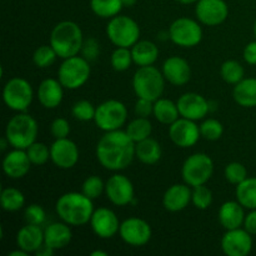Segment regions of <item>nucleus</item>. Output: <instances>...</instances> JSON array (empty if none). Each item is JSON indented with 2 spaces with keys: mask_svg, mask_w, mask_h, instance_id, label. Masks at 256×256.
I'll list each match as a JSON object with an SVG mask.
<instances>
[{
  "mask_svg": "<svg viewBox=\"0 0 256 256\" xmlns=\"http://www.w3.org/2000/svg\"><path fill=\"white\" fill-rule=\"evenodd\" d=\"M135 144L136 142L126 132L120 129L106 132L98 142L96 158L105 169L112 172L124 170L135 158Z\"/></svg>",
  "mask_w": 256,
  "mask_h": 256,
  "instance_id": "1",
  "label": "nucleus"
},
{
  "mask_svg": "<svg viewBox=\"0 0 256 256\" xmlns=\"http://www.w3.org/2000/svg\"><path fill=\"white\" fill-rule=\"evenodd\" d=\"M55 209L60 219L72 226L86 224L94 214L92 200L82 192H66L62 195L58 199Z\"/></svg>",
  "mask_w": 256,
  "mask_h": 256,
  "instance_id": "2",
  "label": "nucleus"
},
{
  "mask_svg": "<svg viewBox=\"0 0 256 256\" xmlns=\"http://www.w3.org/2000/svg\"><path fill=\"white\" fill-rule=\"evenodd\" d=\"M84 38L79 25L74 22H62L50 34V45L62 59L75 56L82 49Z\"/></svg>",
  "mask_w": 256,
  "mask_h": 256,
  "instance_id": "3",
  "label": "nucleus"
},
{
  "mask_svg": "<svg viewBox=\"0 0 256 256\" xmlns=\"http://www.w3.org/2000/svg\"><path fill=\"white\" fill-rule=\"evenodd\" d=\"M9 145L14 149L26 150L38 136V122L28 114H18L9 120L5 130Z\"/></svg>",
  "mask_w": 256,
  "mask_h": 256,
  "instance_id": "4",
  "label": "nucleus"
},
{
  "mask_svg": "<svg viewBox=\"0 0 256 256\" xmlns=\"http://www.w3.org/2000/svg\"><path fill=\"white\" fill-rule=\"evenodd\" d=\"M132 88L138 98L156 102L164 92V75L152 65L140 66L132 78Z\"/></svg>",
  "mask_w": 256,
  "mask_h": 256,
  "instance_id": "5",
  "label": "nucleus"
},
{
  "mask_svg": "<svg viewBox=\"0 0 256 256\" xmlns=\"http://www.w3.org/2000/svg\"><path fill=\"white\" fill-rule=\"evenodd\" d=\"M106 34L110 42L116 46L130 48L139 42L140 28L132 18L116 15L110 19L106 26Z\"/></svg>",
  "mask_w": 256,
  "mask_h": 256,
  "instance_id": "6",
  "label": "nucleus"
},
{
  "mask_svg": "<svg viewBox=\"0 0 256 256\" xmlns=\"http://www.w3.org/2000/svg\"><path fill=\"white\" fill-rule=\"evenodd\" d=\"M90 76L89 60L84 56H75L64 59L60 65L58 78L65 89L75 90L82 88Z\"/></svg>",
  "mask_w": 256,
  "mask_h": 256,
  "instance_id": "7",
  "label": "nucleus"
},
{
  "mask_svg": "<svg viewBox=\"0 0 256 256\" xmlns=\"http://www.w3.org/2000/svg\"><path fill=\"white\" fill-rule=\"evenodd\" d=\"M214 172V162L209 155L204 152H196L185 160L182 165V179L189 186L205 185Z\"/></svg>",
  "mask_w": 256,
  "mask_h": 256,
  "instance_id": "8",
  "label": "nucleus"
},
{
  "mask_svg": "<svg viewBox=\"0 0 256 256\" xmlns=\"http://www.w3.org/2000/svg\"><path fill=\"white\" fill-rule=\"evenodd\" d=\"M126 106L119 100H108L96 108L95 124L98 128L106 132L119 130L126 122Z\"/></svg>",
  "mask_w": 256,
  "mask_h": 256,
  "instance_id": "9",
  "label": "nucleus"
},
{
  "mask_svg": "<svg viewBox=\"0 0 256 256\" xmlns=\"http://www.w3.org/2000/svg\"><path fill=\"white\" fill-rule=\"evenodd\" d=\"M2 99L8 108L15 112H24L32 102V88L22 78H12L5 84Z\"/></svg>",
  "mask_w": 256,
  "mask_h": 256,
  "instance_id": "10",
  "label": "nucleus"
},
{
  "mask_svg": "<svg viewBox=\"0 0 256 256\" xmlns=\"http://www.w3.org/2000/svg\"><path fill=\"white\" fill-rule=\"evenodd\" d=\"M169 38L179 46L192 48L202 42V29L195 20L179 18L170 25Z\"/></svg>",
  "mask_w": 256,
  "mask_h": 256,
  "instance_id": "11",
  "label": "nucleus"
},
{
  "mask_svg": "<svg viewBox=\"0 0 256 256\" xmlns=\"http://www.w3.org/2000/svg\"><path fill=\"white\" fill-rule=\"evenodd\" d=\"M120 236L132 246H142L152 239V228L145 220L130 218L120 224Z\"/></svg>",
  "mask_w": 256,
  "mask_h": 256,
  "instance_id": "12",
  "label": "nucleus"
},
{
  "mask_svg": "<svg viewBox=\"0 0 256 256\" xmlns=\"http://www.w3.org/2000/svg\"><path fill=\"white\" fill-rule=\"evenodd\" d=\"M200 126L194 120L180 118L169 128V136L175 145L180 148L194 146L200 138Z\"/></svg>",
  "mask_w": 256,
  "mask_h": 256,
  "instance_id": "13",
  "label": "nucleus"
},
{
  "mask_svg": "<svg viewBox=\"0 0 256 256\" xmlns=\"http://www.w3.org/2000/svg\"><path fill=\"white\" fill-rule=\"evenodd\" d=\"M105 192L110 202L118 206L132 204L134 200V186L126 176L115 174L105 184Z\"/></svg>",
  "mask_w": 256,
  "mask_h": 256,
  "instance_id": "14",
  "label": "nucleus"
},
{
  "mask_svg": "<svg viewBox=\"0 0 256 256\" xmlns=\"http://www.w3.org/2000/svg\"><path fill=\"white\" fill-rule=\"evenodd\" d=\"M250 232L240 228L228 230L222 239V249L228 256H246L252 249Z\"/></svg>",
  "mask_w": 256,
  "mask_h": 256,
  "instance_id": "15",
  "label": "nucleus"
},
{
  "mask_svg": "<svg viewBox=\"0 0 256 256\" xmlns=\"http://www.w3.org/2000/svg\"><path fill=\"white\" fill-rule=\"evenodd\" d=\"M195 12L200 22L215 26L226 20L229 8L224 0H199L196 2Z\"/></svg>",
  "mask_w": 256,
  "mask_h": 256,
  "instance_id": "16",
  "label": "nucleus"
},
{
  "mask_svg": "<svg viewBox=\"0 0 256 256\" xmlns=\"http://www.w3.org/2000/svg\"><path fill=\"white\" fill-rule=\"evenodd\" d=\"M50 159L60 169H70L79 160V149L68 138L56 139L50 146Z\"/></svg>",
  "mask_w": 256,
  "mask_h": 256,
  "instance_id": "17",
  "label": "nucleus"
},
{
  "mask_svg": "<svg viewBox=\"0 0 256 256\" xmlns=\"http://www.w3.org/2000/svg\"><path fill=\"white\" fill-rule=\"evenodd\" d=\"M176 104L180 116L194 120V122L206 116L210 110V104L206 102V99L196 92H186L182 95Z\"/></svg>",
  "mask_w": 256,
  "mask_h": 256,
  "instance_id": "18",
  "label": "nucleus"
},
{
  "mask_svg": "<svg viewBox=\"0 0 256 256\" xmlns=\"http://www.w3.org/2000/svg\"><path fill=\"white\" fill-rule=\"evenodd\" d=\"M90 225L92 232L102 239H110L120 229L116 214L108 208H100L95 210L90 219Z\"/></svg>",
  "mask_w": 256,
  "mask_h": 256,
  "instance_id": "19",
  "label": "nucleus"
},
{
  "mask_svg": "<svg viewBox=\"0 0 256 256\" xmlns=\"http://www.w3.org/2000/svg\"><path fill=\"white\" fill-rule=\"evenodd\" d=\"M162 75L172 85H185L192 78L189 62L180 56H170L162 65Z\"/></svg>",
  "mask_w": 256,
  "mask_h": 256,
  "instance_id": "20",
  "label": "nucleus"
},
{
  "mask_svg": "<svg viewBox=\"0 0 256 256\" xmlns=\"http://www.w3.org/2000/svg\"><path fill=\"white\" fill-rule=\"evenodd\" d=\"M30 162L26 150L14 149L8 152L2 160V170L12 179H22L29 172Z\"/></svg>",
  "mask_w": 256,
  "mask_h": 256,
  "instance_id": "21",
  "label": "nucleus"
},
{
  "mask_svg": "<svg viewBox=\"0 0 256 256\" xmlns=\"http://www.w3.org/2000/svg\"><path fill=\"white\" fill-rule=\"evenodd\" d=\"M192 192L189 185L175 184L166 190L162 198V204L165 209L172 212H178L184 210L192 202Z\"/></svg>",
  "mask_w": 256,
  "mask_h": 256,
  "instance_id": "22",
  "label": "nucleus"
},
{
  "mask_svg": "<svg viewBox=\"0 0 256 256\" xmlns=\"http://www.w3.org/2000/svg\"><path fill=\"white\" fill-rule=\"evenodd\" d=\"M62 85L59 80L45 79L38 89V99L46 109H55L62 102Z\"/></svg>",
  "mask_w": 256,
  "mask_h": 256,
  "instance_id": "23",
  "label": "nucleus"
},
{
  "mask_svg": "<svg viewBox=\"0 0 256 256\" xmlns=\"http://www.w3.org/2000/svg\"><path fill=\"white\" fill-rule=\"evenodd\" d=\"M44 244V232L40 225L28 224L16 234V245L26 252H35Z\"/></svg>",
  "mask_w": 256,
  "mask_h": 256,
  "instance_id": "24",
  "label": "nucleus"
},
{
  "mask_svg": "<svg viewBox=\"0 0 256 256\" xmlns=\"http://www.w3.org/2000/svg\"><path fill=\"white\" fill-rule=\"evenodd\" d=\"M69 224L66 222H54L46 226L44 230V242L49 245L52 249L59 250L64 249L65 246L70 244L72 238V232L70 228L68 226Z\"/></svg>",
  "mask_w": 256,
  "mask_h": 256,
  "instance_id": "25",
  "label": "nucleus"
},
{
  "mask_svg": "<svg viewBox=\"0 0 256 256\" xmlns=\"http://www.w3.org/2000/svg\"><path fill=\"white\" fill-rule=\"evenodd\" d=\"M239 202H226L219 210V222L226 230L238 229L244 224L245 214Z\"/></svg>",
  "mask_w": 256,
  "mask_h": 256,
  "instance_id": "26",
  "label": "nucleus"
},
{
  "mask_svg": "<svg viewBox=\"0 0 256 256\" xmlns=\"http://www.w3.org/2000/svg\"><path fill=\"white\" fill-rule=\"evenodd\" d=\"M132 60L139 66H149L156 62L159 56V49L156 45L149 40L138 42L134 46H132Z\"/></svg>",
  "mask_w": 256,
  "mask_h": 256,
  "instance_id": "27",
  "label": "nucleus"
},
{
  "mask_svg": "<svg viewBox=\"0 0 256 256\" xmlns=\"http://www.w3.org/2000/svg\"><path fill=\"white\" fill-rule=\"evenodd\" d=\"M235 102L244 108L256 106V78L242 79L235 84L234 92Z\"/></svg>",
  "mask_w": 256,
  "mask_h": 256,
  "instance_id": "28",
  "label": "nucleus"
},
{
  "mask_svg": "<svg viewBox=\"0 0 256 256\" xmlns=\"http://www.w3.org/2000/svg\"><path fill=\"white\" fill-rule=\"evenodd\" d=\"M135 156L144 164H156L162 158V148L156 140L148 138L135 144Z\"/></svg>",
  "mask_w": 256,
  "mask_h": 256,
  "instance_id": "29",
  "label": "nucleus"
},
{
  "mask_svg": "<svg viewBox=\"0 0 256 256\" xmlns=\"http://www.w3.org/2000/svg\"><path fill=\"white\" fill-rule=\"evenodd\" d=\"M179 115L178 104L172 102V100L158 99L156 102H154V116L162 124L172 125L179 119Z\"/></svg>",
  "mask_w": 256,
  "mask_h": 256,
  "instance_id": "30",
  "label": "nucleus"
},
{
  "mask_svg": "<svg viewBox=\"0 0 256 256\" xmlns=\"http://www.w3.org/2000/svg\"><path fill=\"white\" fill-rule=\"evenodd\" d=\"M236 199L246 209H256V178H246L236 185Z\"/></svg>",
  "mask_w": 256,
  "mask_h": 256,
  "instance_id": "31",
  "label": "nucleus"
},
{
  "mask_svg": "<svg viewBox=\"0 0 256 256\" xmlns=\"http://www.w3.org/2000/svg\"><path fill=\"white\" fill-rule=\"evenodd\" d=\"M124 4L122 0H92L90 8L94 12L95 15L104 19H112L116 16L122 9Z\"/></svg>",
  "mask_w": 256,
  "mask_h": 256,
  "instance_id": "32",
  "label": "nucleus"
},
{
  "mask_svg": "<svg viewBox=\"0 0 256 256\" xmlns=\"http://www.w3.org/2000/svg\"><path fill=\"white\" fill-rule=\"evenodd\" d=\"M125 132L135 142H139L150 138V134L152 132V122L148 120V118L138 116L136 119H134L128 125Z\"/></svg>",
  "mask_w": 256,
  "mask_h": 256,
  "instance_id": "33",
  "label": "nucleus"
},
{
  "mask_svg": "<svg viewBox=\"0 0 256 256\" xmlns=\"http://www.w3.org/2000/svg\"><path fill=\"white\" fill-rule=\"evenodd\" d=\"M2 206L5 212H18L25 204V198L20 190L15 188H6L2 192Z\"/></svg>",
  "mask_w": 256,
  "mask_h": 256,
  "instance_id": "34",
  "label": "nucleus"
},
{
  "mask_svg": "<svg viewBox=\"0 0 256 256\" xmlns=\"http://www.w3.org/2000/svg\"><path fill=\"white\" fill-rule=\"evenodd\" d=\"M220 74L228 84H238L244 79V68L236 60H228L222 65Z\"/></svg>",
  "mask_w": 256,
  "mask_h": 256,
  "instance_id": "35",
  "label": "nucleus"
},
{
  "mask_svg": "<svg viewBox=\"0 0 256 256\" xmlns=\"http://www.w3.org/2000/svg\"><path fill=\"white\" fill-rule=\"evenodd\" d=\"M112 66L114 68L116 72H125L130 68L132 60V50H129V48H119L114 50V52L112 54Z\"/></svg>",
  "mask_w": 256,
  "mask_h": 256,
  "instance_id": "36",
  "label": "nucleus"
},
{
  "mask_svg": "<svg viewBox=\"0 0 256 256\" xmlns=\"http://www.w3.org/2000/svg\"><path fill=\"white\" fill-rule=\"evenodd\" d=\"M56 56V52L52 49V45H42V46H39L35 50L34 55H32V62H34V64L38 68L44 69V68H48L52 64H54Z\"/></svg>",
  "mask_w": 256,
  "mask_h": 256,
  "instance_id": "37",
  "label": "nucleus"
},
{
  "mask_svg": "<svg viewBox=\"0 0 256 256\" xmlns=\"http://www.w3.org/2000/svg\"><path fill=\"white\" fill-rule=\"evenodd\" d=\"M28 156L34 165H42L50 159V149L44 142H32L26 149Z\"/></svg>",
  "mask_w": 256,
  "mask_h": 256,
  "instance_id": "38",
  "label": "nucleus"
},
{
  "mask_svg": "<svg viewBox=\"0 0 256 256\" xmlns=\"http://www.w3.org/2000/svg\"><path fill=\"white\" fill-rule=\"evenodd\" d=\"M224 132V128L220 122L216 119H208L200 125V134L204 139L210 140V142H215V140L220 139Z\"/></svg>",
  "mask_w": 256,
  "mask_h": 256,
  "instance_id": "39",
  "label": "nucleus"
},
{
  "mask_svg": "<svg viewBox=\"0 0 256 256\" xmlns=\"http://www.w3.org/2000/svg\"><path fill=\"white\" fill-rule=\"evenodd\" d=\"M192 204L195 205V208L200 210H205L210 206V204L212 202V192L209 188H206L205 185H199V186H195L192 190Z\"/></svg>",
  "mask_w": 256,
  "mask_h": 256,
  "instance_id": "40",
  "label": "nucleus"
},
{
  "mask_svg": "<svg viewBox=\"0 0 256 256\" xmlns=\"http://www.w3.org/2000/svg\"><path fill=\"white\" fill-rule=\"evenodd\" d=\"M72 115L76 120L80 122H90L95 118V112H96V108L88 100H80V102H75L72 110Z\"/></svg>",
  "mask_w": 256,
  "mask_h": 256,
  "instance_id": "41",
  "label": "nucleus"
},
{
  "mask_svg": "<svg viewBox=\"0 0 256 256\" xmlns=\"http://www.w3.org/2000/svg\"><path fill=\"white\" fill-rule=\"evenodd\" d=\"M105 190V185L99 176H89L82 184V194L86 195L92 200L98 199Z\"/></svg>",
  "mask_w": 256,
  "mask_h": 256,
  "instance_id": "42",
  "label": "nucleus"
},
{
  "mask_svg": "<svg viewBox=\"0 0 256 256\" xmlns=\"http://www.w3.org/2000/svg\"><path fill=\"white\" fill-rule=\"evenodd\" d=\"M225 178L232 184L239 185L248 178L246 168L240 162H230L225 168Z\"/></svg>",
  "mask_w": 256,
  "mask_h": 256,
  "instance_id": "43",
  "label": "nucleus"
},
{
  "mask_svg": "<svg viewBox=\"0 0 256 256\" xmlns=\"http://www.w3.org/2000/svg\"><path fill=\"white\" fill-rule=\"evenodd\" d=\"M24 216H25V222H26L28 224L42 225L44 224L46 214H45V210L42 209L40 205L32 204L25 209Z\"/></svg>",
  "mask_w": 256,
  "mask_h": 256,
  "instance_id": "44",
  "label": "nucleus"
},
{
  "mask_svg": "<svg viewBox=\"0 0 256 256\" xmlns=\"http://www.w3.org/2000/svg\"><path fill=\"white\" fill-rule=\"evenodd\" d=\"M50 130H52V134L55 139H64V138H68V135H69L70 125L66 119L58 118V119H55L52 122Z\"/></svg>",
  "mask_w": 256,
  "mask_h": 256,
  "instance_id": "45",
  "label": "nucleus"
},
{
  "mask_svg": "<svg viewBox=\"0 0 256 256\" xmlns=\"http://www.w3.org/2000/svg\"><path fill=\"white\" fill-rule=\"evenodd\" d=\"M100 48H99V42L94 39V38H89L84 42L82 44V56L85 58L89 62H92V60L96 59V56L99 55Z\"/></svg>",
  "mask_w": 256,
  "mask_h": 256,
  "instance_id": "46",
  "label": "nucleus"
},
{
  "mask_svg": "<svg viewBox=\"0 0 256 256\" xmlns=\"http://www.w3.org/2000/svg\"><path fill=\"white\" fill-rule=\"evenodd\" d=\"M154 102L148 99H142L139 98L135 104V112H136L138 116L140 118H148L150 116V114H154Z\"/></svg>",
  "mask_w": 256,
  "mask_h": 256,
  "instance_id": "47",
  "label": "nucleus"
},
{
  "mask_svg": "<svg viewBox=\"0 0 256 256\" xmlns=\"http://www.w3.org/2000/svg\"><path fill=\"white\" fill-rule=\"evenodd\" d=\"M244 59L248 64L256 65V42H252L245 46Z\"/></svg>",
  "mask_w": 256,
  "mask_h": 256,
  "instance_id": "48",
  "label": "nucleus"
},
{
  "mask_svg": "<svg viewBox=\"0 0 256 256\" xmlns=\"http://www.w3.org/2000/svg\"><path fill=\"white\" fill-rule=\"evenodd\" d=\"M244 226L246 232H249L252 235H256V209L245 216Z\"/></svg>",
  "mask_w": 256,
  "mask_h": 256,
  "instance_id": "49",
  "label": "nucleus"
},
{
  "mask_svg": "<svg viewBox=\"0 0 256 256\" xmlns=\"http://www.w3.org/2000/svg\"><path fill=\"white\" fill-rule=\"evenodd\" d=\"M54 252H55L54 249H52L49 245H46L44 242V244H42V246L35 252V254H36V256H52L54 255Z\"/></svg>",
  "mask_w": 256,
  "mask_h": 256,
  "instance_id": "50",
  "label": "nucleus"
},
{
  "mask_svg": "<svg viewBox=\"0 0 256 256\" xmlns=\"http://www.w3.org/2000/svg\"><path fill=\"white\" fill-rule=\"evenodd\" d=\"M29 252H26L25 250L19 249V250H15V252H12L9 254V256H26Z\"/></svg>",
  "mask_w": 256,
  "mask_h": 256,
  "instance_id": "51",
  "label": "nucleus"
},
{
  "mask_svg": "<svg viewBox=\"0 0 256 256\" xmlns=\"http://www.w3.org/2000/svg\"><path fill=\"white\" fill-rule=\"evenodd\" d=\"M135 2H136V0H122L124 6H132V5H135Z\"/></svg>",
  "mask_w": 256,
  "mask_h": 256,
  "instance_id": "52",
  "label": "nucleus"
},
{
  "mask_svg": "<svg viewBox=\"0 0 256 256\" xmlns=\"http://www.w3.org/2000/svg\"><path fill=\"white\" fill-rule=\"evenodd\" d=\"M108 254L102 250H95V252H92V256H106Z\"/></svg>",
  "mask_w": 256,
  "mask_h": 256,
  "instance_id": "53",
  "label": "nucleus"
},
{
  "mask_svg": "<svg viewBox=\"0 0 256 256\" xmlns=\"http://www.w3.org/2000/svg\"><path fill=\"white\" fill-rule=\"evenodd\" d=\"M176 2H180V4L188 5V4H192V2H198L199 0H176Z\"/></svg>",
  "mask_w": 256,
  "mask_h": 256,
  "instance_id": "54",
  "label": "nucleus"
},
{
  "mask_svg": "<svg viewBox=\"0 0 256 256\" xmlns=\"http://www.w3.org/2000/svg\"><path fill=\"white\" fill-rule=\"evenodd\" d=\"M254 32H255V38H256V22H255V25H254Z\"/></svg>",
  "mask_w": 256,
  "mask_h": 256,
  "instance_id": "55",
  "label": "nucleus"
}]
</instances>
